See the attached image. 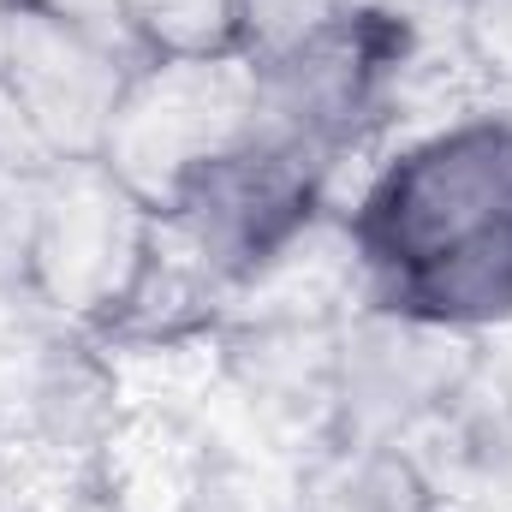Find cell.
<instances>
[{"mask_svg":"<svg viewBox=\"0 0 512 512\" xmlns=\"http://www.w3.org/2000/svg\"><path fill=\"white\" fill-rule=\"evenodd\" d=\"M370 304L459 328H512V108L453 114L376 161L346 209Z\"/></svg>","mask_w":512,"mask_h":512,"instance_id":"obj_1","label":"cell"},{"mask_svg":"<svg viewBox=\"0 0 512 512\" xmlns=\"http://www.w3.org/2000/svg\"><path fill=\"white\" fill-rule=\"evenodd\" d=\"M256 131V60L233 54H149L137 60L102 167L155 215L173 209L215 161L245 149Z\"/></svg>","mask_w":512,"mask_h":512,"instance_id":"obj_2","label":"cell"},{"mask_svg":"<svg viewBox=\"0 0 512 512\" xmlns=\"http://www.w3.org/2000/svg\"><path fill=\"white\" fill-rule=\"evenodd\" d=\"M149 233L155 209L102 161H54L36 185V304L78 334H108L143 274Z\"/></svg>","mask_w":512,"mask_h":512,"instance_id":"obj_3","label":"cell"},{"mask_svg":"<svg viewBox=\"0 0 512 512\" xmlns=\"http://www.w3.org/2000/svg\"><path fill=\"white\" fill-rule=\"evenodd\" d=\"M483 346L459 328L358 304L340 322V370H334V441L405 447L423 423H435L465 382L477 376Z\"/></svg>","mask_w":512,"mask_h":512,"instance_id":"obj_4","label":"cell"},{"mask_svg":"<svg viewBox=\"0 0 512 512\" xmlns=\"http://www.w3.org/2000/svg\"><path fill=\"white\" fill-rule=\"evenodd\" d=\"M137 60L149 54H131L42 6H24L0 42V90L24 108L54 161H96Z\"/></svg>","mask_w":512,"mask_h":512,"instance_id":"obj_5","label":"cell"},{"mask_svg":"<svg viewBox=\"0 0 512 512\" xmlns=\"http://www.w3.org/2000/svg\"><path fill=\"white\" fill-rule=\"evenodd\" d=\"M370 298L364 256L340 209H310L286 239H274L227 292L221 328L251 322H346Z\"/></svg>","mask_w":512,"mask_h":512,"instance_id":"obj_6","label":"cell"},{"mask_svg":"<svg viewBox=\"0 0 512 512\" xmlns=\"http://www.w3.org/2000/svg\"><path fill=\"white\" fill-rule=\"evenodd\" d=\"M209 441L185 417L120 411L90 459V495L102 512H197L209 489Z\"/></svg>","mask_w":512,"mask_h":512,"instance_id":"obj_7","label":"cell"},{"mask_svg":"<svg viewBox=\"0 0 512 512\" xmlns=\"http://www.w3.org/2000/svg\"><path fill=\"white\" fill-rule=\"evenodd\" d=\"M298 512H447L429 489L423 465L405 447H358L334 441L304 471V507Z\"/></svg>","mask_w":512,"mask_h":512,"instance_id":"obj_8","label":"cell"},{"mask_svg":"<svg viewBox=\"0 0 512 512\" xmlns=\"http://www.w3.org/2000/svg\"><path fill=\"white\" fill-rule=\"evenodd\" d=\"M143 54H233L245 42V0H131Z\"/></svg>","mask_w":512,"mask_h":512,"instance_id":"obj_9","label":"cell"},{"mask_svg":"<svg viewBox=\"0 0 512 512\" xmlns=\"http://www.w3.org/2000/svg\"><path fill=\"white\" fill-rule=\"evenodd\" d=\"M36 185L42 173H12L0 167V328L36 316V280H30V251H36Z\"/></svg>","mask_w":512,"mask_h":512,"instance_id":"obj_10","label":"cell"},{"mask_svg":"<svg viewBox=\"0 0 512 512\" xmlns=\"http://www.w3.org/2000/svg\"><path fill=\"white\" fill-rule=\"evenodd\" d=\"M453 42L495 96H512V0H453Z\"/></svg>","mask_w":512,"mask_h":512,"instance_id":"obj_11","label":"cell"},{"mask_svg":"<svg viewBox=\"0 0 512 512\" xmlns=\"http://www.w3.org/2000/svg\"><path fill=\"white\" fill-rule=\"evenodd\" d=\"M358 6L364 0H245V42L239 48L251 60H268V54H280V48L328 30L340 18H352Z\"/></svg>","mask_w":512,"mask_h":512,"instance_id":"obj_12","label":"cell"},{"mask_svg":"<svg viewBox=\"0 0 512 512\" xmlns=\"http://www.w3.org/2000/svg\"><path fill=\"white\" fill-rule=\"evenodd\" d=\"M30 6H42V12L78 24V30L102 36V42H120L131 54H143V42H137V30H131V0H30Z\"/></svg>","mask_w":512,"mask_h":512,"instance_id":"obj_13","label":"cell"},{"mask_svg":"<svg viewBox=\"0 0 512 512\" xmlns=\"http://www.w3.org/2000/svg\"><path fill=\"white\" fill-rule=\"evenodd\" d=\"M24 6H30V0H0V42H6V30L18 24V12H24Z\"/></svg>","mask_w":512,"mask_h":512,"instance_id":"obj_14","label":"cell"},{"mask_svg":"<svg viewBox=\"0 0 512 512\" xmlns=\"http://www.w3.org/2000/svg\"><path fill=\"white\" fill-rule=\"evenodd\" d=\"M0 483H6V453H0Z\"/></svg>","mask_w":512,"mask_h":512,"instance_id":"obj_15","label":"cell"}]
</instances>
